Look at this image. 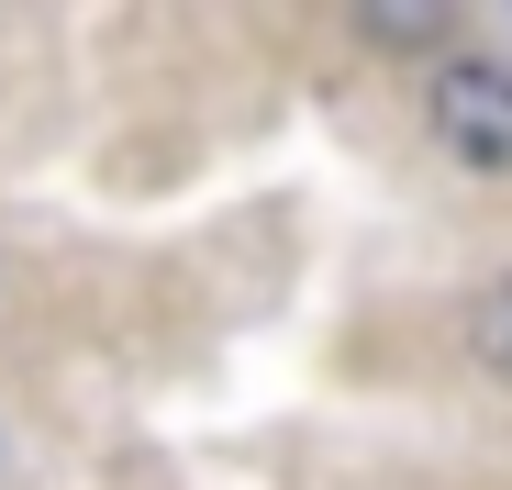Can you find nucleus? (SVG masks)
<instances>
[{"mask_svg": "<svg viewBox=\"0 0 512 490\" xmlns=\"http://www.w3.org/2000/svg\"><path fill=\"white\" fill-rule=\"evenodd\" d=\"M368 34H379V45H435V34H446V12H423V0L401 12V0H390V12H368Z\"/></svg>", "mask_w": 512, "mask_h": 490, "instance_id": "7ed1b4c3", "label": "nucleus"}, {"mask_svg": "<svg viewBox=\"0 0 512 490\" xmlns=\"http://www.w3.org/2000/svg\"><path fill=\"white\" fill-rule=\"evenodd\" d=\"M468 357H479V368L512 390V279H490V290L468 301Z\"/></svg>", "mask_w": 512, "mask_h": 490, "instance_id": "f03ea898", "label": "nucleus"}, {"mask_svg": "<svg viewBox=\"0 0 512 490\" xmlns=\"http://www.w3.org/2000/svg\"><path fill=\"white\" fill-rule=\"evenodd\" d=\"M423 112H435V145L457 156V168H479V179H512V67H490V56H457V67H435Z\"/></svg>", "mask_w": 512, "mask_h": 490, "instance_id": "f257e3e1", "label": "nucleus"}]
</instances>
